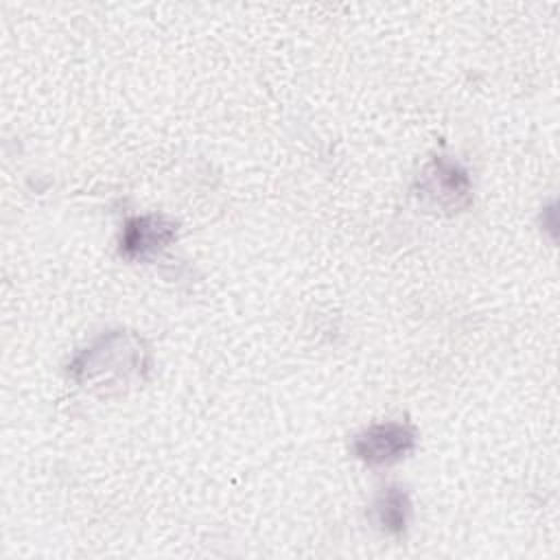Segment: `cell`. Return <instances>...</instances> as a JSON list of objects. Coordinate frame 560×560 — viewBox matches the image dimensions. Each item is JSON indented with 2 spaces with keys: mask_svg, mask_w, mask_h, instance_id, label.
Masks as SVG:
<instances>
[{
  "mask_svg": "<svg viewBox=\"0 0 560 560\" xmlns=\"http://www.w3.org/2000/svg\"><path fill=\"white\" fill-rule=\"evenodd\" d=\"M149 354L142 339L133 332L116 330L98 337L70 363L72 378L88 389L120 392L133 378H142Z\"/></svg>",
  "mask_w": 560,
  "mask_h": 560,
  "instance_id": "obj_1",
  "label": "cell"
},
{
  "mask_svg": "<svg viewBox=\"0 0 560 560\" xmlns=\"http://www.w3.org/2000/svg\"><path fill=\"white\" fill-rule=\"evenodd\" d=\"M420 201L438 210H462L470 201L468 173L446 155L433 158L418 175Z\"/></svg>",
  "mask_w": 560,
  "mask_h": 560,
  "instance_id": "obj_2",
  "label": "cell"
},
{
  "mask_svg": "<svg viewBox=\"0 0 560 560\" xmlns=\"http://www.w3.org/2000/svg\"><path fill=\"white\" fill-rule=\"evenodd\" d=\"M416 446V429L407 422H381L368 427L352 442L354 455L368 466H387L402 459Z\"/></svg>",
  "mask_w": 560,
  "mask_h": 560,
  "instance_id": "obj_3",
  "label": "cell"
},
{
  "mask_svg": "<svg viewBox=\"0 0 560 560\" xmlns=\"http://www.w3.org/2000/svg\"><path fill=\"white\" fill-rule=\"evenodd\" d=\"M177 236V223L166 214L131 217L120 234V254L127 260H147L166 249Z\"/></svg>",
  "mask_w": 560,
  "mask_h": 560,
  "instance_id": "obj_4",
  "label": "cell"
},
{
  "mask_svg": "<svg viewBox=\"0 0 560 560\" xmlns=\"http://www.w3.org/2000/svg\"><path fill=\"white\" fill-rule=\"evenodd\" d=\"M374 514H376V523L383 532L400 534V532H405V527L409 523L411 501L402 488L387 486V488H383V492L378 494V499L374 503Z\"/></svg>",
  "mask_w": 560,
  "mask_h": 560,
  "instance_id": "obj_5",
  "label": "cell"
}]
</instances>
